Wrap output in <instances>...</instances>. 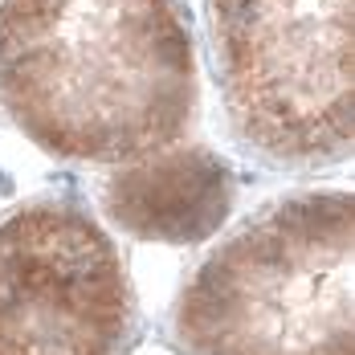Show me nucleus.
I'll use <instances>...</instances> for the list:
<instances>
[{
    "mask_svg": "<svg viewBox=\"0 0 355 355\" xmlns=\"http://www.w3.org/2000/svg\"><path fill=\"white\" fill-rule=\"evenodd\" d=\"M0 107L78 164H139L196 114L180 0H0Z\"/></svg>",
    "mask_w": 355,
    "mask_h": 355,
    "instance_id": "1",
    "label": "nucleus"
},
{
    "mask_svg": "<svg viewBox=\"0 0 355 355\" xmlns=\"http://www.w3.org/2000/svg\"><path fill=\"white\" fill-rule=\"evenodd\" d=\"M229 114L278 164L352 147V0H209Z\"/></svg>",
    "mask_w": 355,
    "mask_h": 355,
    "instance_id": "3",
    "label": "nucleus"
},
{
    "mask_svg": "<svg viewBox=\"0 0 355 355\" xmlns=\"http://www.w3.org/2000/svg\"><path fill=\"white\" fill-rule=\"evenodd\" d=\"M229 168L196 147H168L127 164L107 184V213L127 233L147 241L188 245L209 237L229 213Z\"/></svg>",
    "mask_w": 355,
    "mask_h": 355,
    "instance_id": "5",
    "label": "nucleus"
},
{
    "mask_svg": "<svg viewBox=\"0 0 355 355\" xmlns=\"http://www.w3.org/2000/svg\"><path fill=\"white\" fill-rule=\"evenodd\" d=\"M172 335L184 355H355L352 196L302 192L253 216L184 286Z\"/></svg>",
    "mask_w": 355,
    "mask_h": 355,
    "instance_id": "2",
    "label": "nucleus"
},
{
    "mask_svg": "<svg viewBox=\"0 0 355 355\" xmlns=\"http://www.w3.org/2000/svg\"><path fill=\"white\" fill-rule=\"evenodd\" d=\"M135 327L127 266L70 205L0 220V355H119Z\"/></svg>",
    "mask_w": 355,
    "mask_h": 355,
    "instance_id": "4",
    "label": "nucleus"
}]
</instances>
